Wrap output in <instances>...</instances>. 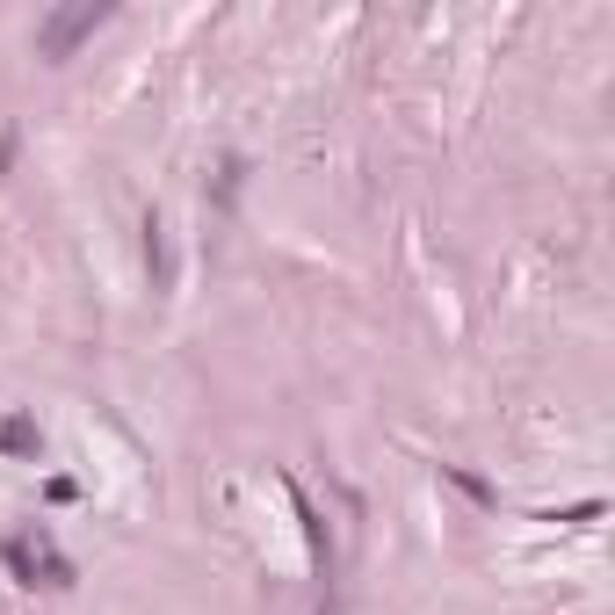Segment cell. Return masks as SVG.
Returning a JSON list of instances; mask_svg holds the SVG:
<instances>
[{
	"label": "cell",
	"instance_id": "2",
	"mask_svg": "<svg viewBox=\"0 0 615 615\" xmlns=\"http://www.w3.org/2000/svg\"><path fill=\"white\" fill-rule=\"evenodd\" d=\"M0 449H15V456H37L44 442H37V427H29V420H8V427H0Z\"/></svg>",
	"mask_w": 615,
	"mask_h": 615
},
{
	"label": "cell",
	"instance_id": "1",
	"mask_svg": "<svg viewBox=\"0 0 615 615\" xmlns=\"http://www.w3.org/2000/svg\"><path fill=\"white\" fill-rule=\"evenodd\" d=\"M102 22H109V8H58V15L37 29V51H44V58H73V44L95 37Z\"/></svg>",
	"mask_w": 615,
	"mask_h": 615
}]
</instances>
